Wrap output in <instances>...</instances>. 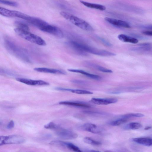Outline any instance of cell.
Masks as SVG:
<instances>
[{"label":"cell","instance_id":"6da1fadb","mask_svg":"<svg viewBox=\"0 0 152 152\" xmlns=\"http://www.w3.org/2000/svg\"><path fill=\"white\" fill-rule=\"evenodd\" d=\"M66 44L77 53L82 56L87 55L86 52L103 56H109L111 55L110 51L97 49L74 40L68 41Z\"/></svg>","mask_w":152,"mask_h":152},{"label":"cell","instance_id":"7a4b0ae2","mask_svg":"<svg viewBox=\"0 0 152 152\" xmlns=\"http://www.w3.org/2000/svg\"><path fill=\"white\" fill-rule=\"evenodd\" d=\"M4 42L6 48L10 53L23 61L31 62L28 53L25 49L18 46L9 38H5Z\"/></svg>","mask_w":152,"mask_h":152},{"label":"cell","instance_id":"3957f363","mask_svg":"<svg viewBox=\"0 0 152 152\" xmlns=\"http://www.w3.org/2000/svg\"><path fill=\"white\" fill-rule=\"evenodd\" d=\"M60 14L64 18L79 28L88 31H93L92 27L87 22L69 12L62 11Z\"/></svg>","mask_w":152,"mask_h":152},{"label":"cell","instance_id":"277c9868","mask_svg":"<svg viewBox=\"0 0 152 152\" xmlns=\"http://www.w3.org/2000/svg\"><path fill=\"white\" fill-rule=\"evenodd\" d=\"M14 31L19 36L31 42L40 46H45V42L41 37L27 31L18 28H15Z\"/></svg>","mask_w":152,"mask_h":152},{"label":"cell","instance_id":"5b68a950","mask_svg":"<svg viewBox=\"0 0 152 152\" xmlns=\"http://www.w3.org/2000/svg\"><path fill=\"white\" fill-rule=\"evenodd\" d=\"M23 19L43 32L49 24L42 19L31 16L26 14Z\"/></svg>","mask_w":152,"mask_h":152},{"label":"cell","instance_id":"8992f818","mask_svg":"<svg viewBox=\"0 0 152 152\" xmlns=\"http://www.w3.org/2000/svg\"><path fill=\"white\" fill-rule=\"evenodd\" d=\"M56 130L55 133L57 136L63 139L73 140L77 137V134L73 132L60 127Z\"/></svg>","mask_w":152,"mask_h":152},{"label":"cell","instance_id":"52a82bcc","mask_svg":"<svg viewBox=\"0 0 152 152\" xmlns=\"http://www.w3.org/2000/svg\"><path fill=\"white\" fill-rule=\"evenodd\" d=\"M25 139L23 137L18 135L4 136L3 143L4 144H19L24 142Z\"/></svg>","mask_w":152,"mask_h":152},{"label":"cell","instance_id":"ba28073f","mask_svg":"<svg viewBox=\"0 0 152 152\" xmlns=\"http://www.w3.org/2000/svg\"><path fill=\"white\" fill-rule=\"evenodd\" d=\"M16 80L20 82L30 86H48L49 83L41 80H32L23 78H17Z\"/></svg>","mask_w":152,"mask_h":152},{"label":"cell","instance_id":"9c48e42d","mask_svg":"<svg viewBox=\"0 0 152 152\" xmlns=\"http://www.w3.org/2000/svg\"><path fill=\"white\" fill-rule=\"evenodd\" d=\"M118 101V99L115 98H92L90 101L92 103L97 105H107L115 103Z\"/></svg>","mask_w":152,"mask_h":152},{"label":"cell","instance_id":"30bf717a","mask_svg":"<svg viewBox=\"0 0 152 152\" xmlns=\"http://www.w3.org/2000/svg\"><path fill=\"white\" fill-rule=\"evenodd\" d=\"M104 20L109 23L115 26L127 28L131 27L129 23L125 21L109 17H105Z\"/></svg>","mask_w":152,"mask_h":152},{"label":"cell","instance_id":"8fae6325","mask_svg":"<svg viewBox=\"0 0 152 152\" xmlns=\"http://www.w3.org/2000/svg\"><path fill=\"white\" fill-rule=\"evenodd\" d=\"M82 129L86 131L94 134H99L101 132V129L96 124L91 123H86L82 126Z\"/></svg>","mask_w":152,"mask_h":152},{"label":"cell","instance_id":"7c38bea8","mask_svg":"<svg viewBox=\"0 0 152 152\" xmlns=\"http://www.w3.org/2000/svg\"><path fill=\"white\" fill-rule=\"evenodd\" d=\"M84 64V65L87 67L93 68L103 72L112 73L113 72L111 69L90 62L86 61Z\"/></svg>","mask_w":152,"mask_h":152},{"label":"cell","instance_id":"4fadbf2b","mask_svg":"<svg viewBox=\"0 0 152 152\" xmlns=\"http://www.w3.org/2000/svg\"><path fill=\"white\" fill-rule=\"evenodd\" d=\"M34 70L38 72L54 74L66 75V72L61 70L44 67L35 68Z\"/></svg>","mask_w":152,"mask_h":152},{"label":"cell","instance_id":"5bb4252c","mask_svg":"<svg viewBox=\"0 0 152 152\" xmlns=\"http://www.w3.org/2000/svg\"><path fill=\"white\" fill-rule=\"evenodd\" d=\"M68 70L70 72L80 73L88 77L95 80H100L102 79L101 77L98 75L91 74L82 70L69 69Z\"/></svg>","mask_w":152,"mask_h":152},{"label":"cell","instance_id":"9a60e30c","mask_svg":"<svg viewBox=\"0 0 152 152\" xmlns=\"http://www.w3.org/2000/svg\"><path fill=\"white\" fill-rule=\"evenodd\" d=\"M132 141L139 144L148 147L152 145L151 138L147 137L135 138L132 139Z\"/></svg>","mask_w":152,"mask_h":152},{"label":"cell","instance_id":"2e32d148","mask_svg":"<svg viewBox=\"0 0 152 152\" xmlns=\"http://www.w3.org/2000/svg\"><path fill=\"white\" fill-rule=\"evenodd\" d=\"M56 90L59 91H68L80 94H92L93 93L89 91L79 89H72L61 87L56 88Z\"/></svg>","mask_w":152,"mask_h":152},{"label":"cell","instance_id":"e0dca14e","mask_svg":"<svg viewBox=\"0 0 152 152\" xmlns=\"http://www.w3.org/2000/svg\"><path fill=\"white\" fill-rule=\"evenodd\" d=\"M59 104L83 108H88L90 107V106L89 104L80 102L64 101L59 102Z\"/></svg>","mask_w":152,"mask_h":152},{"label":"cell","instance_id":"ac0fdd59","mask_svg":"<svg viewBox=\"0 0 152 152\" xmlns=\"http://www.w3.org/2000/svg\"><path fill=\"white\" fill-rule=\"evenodd\" d=\"M132 50L142 52L150 51L151 50V45L150 43H143L138 45L137 47L132 49Z\"/></svg>","mask_w":152,"mask_h":152},{"label":"cell","instance_id":"d6986e66","mask_svg":"<svg viewBox=\"0 0 152 152\" xmlns=\"http://www.w3.org/2000/svg\"><path fill=\"white\" fill-rule=\"evenodd\" d=\"M118 38L119 40L124 42L135 44L138 42V40L137 39L129 36L124 34H121L118 35Z\"/></svg>","mask_w":152,"mask_h":152},{"label":"cell","instance_id":"ffe728a7","mask_svg":"<svg viewBox=\"0 0 152 152\" xmlns=\"http://www.w3.org/2000/svg\"><path fill=\"white\" fill-rule=\"evenodd\" d=\"M80 1L84 5L88 8L96 9L101 11H103L106 9L105 7L101 4L91 3L82 0H80Z\"/></svg>","mask_w":152,"mask_h":152},{"label":"cell","instance_id":"44dd1931","mask_svg":"<svg viewBox=\"0 0 152 152\" xmlns=\"http://www.w3.org/2000/svg\"><path fill=\"white\" fill-rule=\"evenodd\" d=\"M142 125L140 123L132 122L129 123L124 127V129L126 130H135L139 129L142 127Z\"/></svg>","mask_w":152,"mask_h":152},{"label":"cell","instance_id":"7402d4cb","mask_svg":"<svg viewBox=\"0 0 152 152\" xmlns=\"http://www.w3.org/2000/svg\"><path fill=\"white\" fill-rule=\"evenodd\" d=\"M0 14L5 17H15L14 10H10L0 7Z\"/></svg>","mask_w":152,"mask_h":152},{"label":"cell","instance_id":"603a6c76","mask_svg":"<svg viewBox=\"0 0 152 152\" xmlns=\"http://www.w3.org/2000/svg\"><path fill=\"white\" fill-rule=\"evenodd\" d=\"M129 119L127 118L122 117L121 118L111 121L110 123V124L113 126H119L127 122Z\"/></svg>","mask_w":152,"mask_h":152},{"label":"cell","instance_id":"cb8c5ba5","mask_svg":"<svg viewBox=\"0 0 152 152\" xmlns=\"http://www.w3.org/2000/svg\"><path fill=\"white\" fill-rule=\"evenodd\" d=\"M50 144L58 147L67 148L68 142L61 140H54L51 142Z\"/></svg>","mask_w":152,"mask_h":152},{"label":"cell","instance_id":"d4e9b609","mask_svg":"<svg viewBox=\"0 0 152 152\" xmlns=\"http://www.w3.org/2000/svg\"><path fill=\"white\" fill-rule=\"evenodd\" d=\"M83 141L85 143L93 145H99L102 144L101 142L95 140L88 137H84Z\"/></svg>","mask_w":152,"mask_h":152},{"label":"cell","instance_id":"484cf974","mask_svg":"<svg viewBox=\"0 0 152 152\" xmlns=\"http://www.w3.org/2000/svg\"><path fill=\"white\" fill-rule=\"evenodd\" d=\"M15 23L17 26V28L24 30L29 31L28 27L24 23L21 21H16L15 22Z\"/></svg>","mask_w":152,"mask_h":152},{"label":"cell","instance_id":"4316f807","mask_svg":"<svg viewBox=\"0 0 152 152\" xmlns=\"http://www.w3.org/2000/svg\"><path fill=\"white\" fill-rule=\"evenodd\" d=\"M144 115L141 113H130L123 115L122 117L129 118L132 117H142Z\"/></svg>","mask_w":152,"mask_h":152},{"label":"cell","instance_id":"83f0119b","mask_svg":"<svg viewBox=\"0 0 152 152\" xmlns=\"http://www.w3.org/2000/svg\"><path fill=\"white\" fill-rule=\"evenodd\" d=\"M44 127L46 129H55L56 130L60 126L54 122H51L45 125Z\"/></svg>","mask_w":152,"mask_h":152},{"label":"cell","instance_id":"f1b7e54d","mask_svg":"<svg viewBox=\"0 0 152 152\" xmlns=\"http://www.w3.org/2000/svg\"><path fill=\"white\" fill-rule=\"evenodd\" d=\"M0 75H8L11 76H15V74L13 72L8 70L0 68Z\"/></svg>","mask_w":152,"mask_h":152},{"label":"cell","instance_id":"f546056e","mask_svg":"<svg viewBox=\"0 0 152 152\" xmlns=\"http://www.w3.org/2000/svg\"><path fill=\"white\" fill-rule=\"evenodd\" d=\"M0 3L15 7H17L18 5V4L16 2L6 0H0Z\"/></svg>","mask_w":152,"mask_h":152},{"label":"cell","instance_id":"4dcf8cb0","mask_svg":"<svg viewBox=\"0 0 152 152\" xmlns=\"http://www.w3.org/2000/svg\"><path fill=\"white\" fill-rule=\"evenodd\" d=\"M67 148L74 151L78 152H81V151L79 148L70 142H68Z\"/></svg>","mask_w":152,"mask_h":152},{"label":"cell","instance_id":"1f68e13d","mask_svg":"<svg viewBox=\"0 0 152 152\" xmlns=\"http://www.w3.org/2000/svg\"><path fill=\"white\" fill-rule=\"evenodd\" d=\"M98 38L103 44L106 46L110 47L112 46L111 44L104 39L100 37H99Z\"/></svg>","mask_w":152,"mask_h":152},{"label":"cell","instance_id":"d6a6232c","mask_svg":"<svg viewBox=\"0 0 152 152\" xmlns=\"http://www.w3.org/2000/svg\"><path fill=\"white\" fill-rule=\"evenodd\" d=\"M72 82L75 83L79 84H83L85 83V82L83 80H74L72 81Z\"/></svg>","mask_w":152,"mask_h":152},{"label":"cell","instance_id":"836d02e7","mask_svg":"<svg viewBox=\"0 0 152 152\" xmlns=\"http://www.w3.org/2000/svg\"><path fill=\"white\" fill-rule=\"evenodd\" d=\"M14 126V121L11 120L9 123L7 127V129H10L13 128Z\"/></svg>","mask_w":152,"mask_h":152},{"label":"cell","instance_id":"e575fe53","mask_svg":"<svg viewBox=\"0 0 152 152\" xmlns=\"http://www.w3.org/2000/svg\"><path fill=\"white\" fill-rule=\"evenodd\" d=\"M142 33L145 35L148 36H152V31H144L142 32Z\"/></svg>","mask_w":152,"mask_h":152},{"label":"cell","instance_id":"d590c367","mask_svg":"<svg viewBox=\"0 0 152 152\" xmlns=\"http://www.w3.org/2000/svg\"><path fill=\"white\" fill-rule=\"evenodd\" d=\"M151 128V126H147L145 128V129L146 130H148Z\"/></svg>","mask_w":152,"mask_h":152}]
</instances>
